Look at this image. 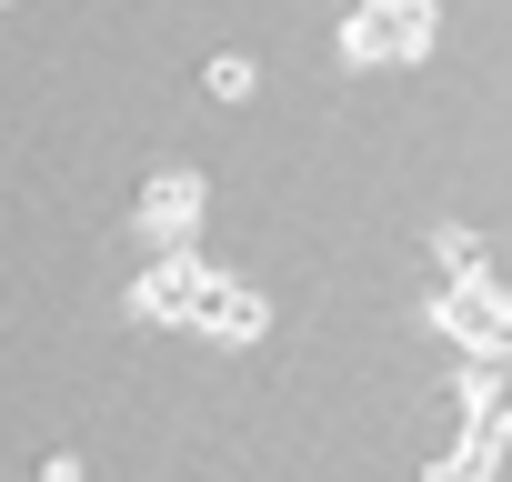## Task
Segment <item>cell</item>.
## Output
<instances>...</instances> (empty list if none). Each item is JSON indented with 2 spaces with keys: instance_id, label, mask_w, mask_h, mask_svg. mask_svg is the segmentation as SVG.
<instances>
[{
  "instance_id": "3",
  "label": "cell",
  "mask_w": 512,
  "mask_h": 482,
  "mask_svg": "<svg viewBox=\"0 0 512 482\" xmlns=\"http://www.w3.org/2000/svg\"><path fill=\"white\" fill-rule=\"evenodd\" d=\"M201 91H211V101H231V111H241V101H251V91H262V71H251V61H241V51H211V61H201Z\"/></svg>"
},
{
  "instance_id": "4",
  "label": "cell",
  "mask_w": 512,
  "mask_h": 482,
  "mask_svg": "<svg viewBox=\"0 0 512 482\" xmlns=\"http://www.w3.org/2000/svg\"><path fill=\"white\" fill-rule=\"evenodd\" d=\"M41 482H81V462H71V452H51V462H41Z\"/></svg>"
},
{
  "instance_id": "2",
  "label": "cell",
  "mask_w": 512,
  "mask_h": 482,
  "mask_svg": "<svg viewBox=\"0 0 512 482\" xmlns=\"http://www.w3.org/2000/svg\"><path fill=\"white\" fill-rule=\"evenodd\" d=\"M191 332H211V342H262V292H241V282H201Z\"/></svg>"
},
{
  "instance_id": "1",
  "label": "cell",
  "mask_w": 512,
  "mask_h": 482,
  "mask_svg": "<svg viewBox=\"0 0 512 482\" xmlns=\"http://www.w3.org/2000/svg\"><path fill=\"white\" fill-rule=\"evenodd\" d=\"M191 221H201V181H191V171H151V191H141V231L161 241V252H181Z\"/></svg>"
}]
</instances>
